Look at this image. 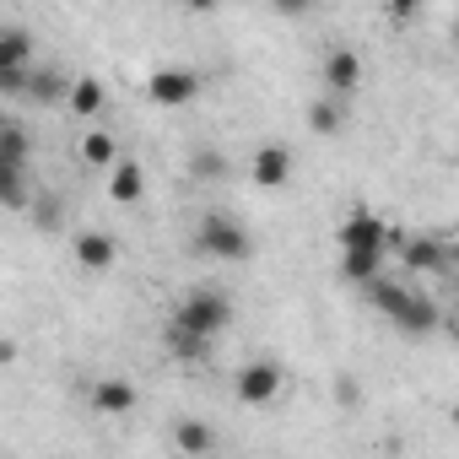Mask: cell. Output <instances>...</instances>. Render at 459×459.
I'll return each mask as SVG.
<instances>
[{"instance_id":"cell-1","label":"cell","mask_w":459,"mask_h":459,"mask_svg":"<svg viewBox=\"0 0 459 459\" xmlns=\"http://www.w3.org/2000/svg\"><path fill=\"white\" fill-rule=\"evenodd\" d=\"M362 292H368V303H373L400 335H432V330H437V303H432L427 292L400 287V281H389V276H378V281L362 287Z\"/></svg>"},{"instance_id":"cell-2","label":"cell","mask_w":459,"mask_h":459,"mask_svg":"<svg viewBox=\"0 0 459 459\" xmlns=\"http://www.w3.org/2000/svg\"><path fill=\"white\" fill-rule=\"evenodd\" d=\"M195 249L205 260H227V265H244L255 255V233L238 221V216H227V211H205L200 227H195Z\"/></svg>"},{"instance_id":"cell-3","label":"cell","mask_w":459,"mask_h":459,"mask_svg":"<svg viewBox=\"0 0 459 459\" xmlns=\"http://www.w3.org/2000/svg\"><path fill=\"white\" fill-rule=\"evenodd\" d=\"M173 325L195 330L200 341H216V335H227V325H233V303H227V292L195 287V292H184V303L173 308Z\"/></svg>"},{"instance_id":"cell-4","label":"cell","mask_w":459,"mask_h":459,"mask_svg":"<svg viewBox=\"0 0 459 459\" xmlns=\"http://www.w3.org/2000/svg\"><path fill=\"white\" fill-rule=\"evenodd\" d=\"M335 244H341V255H346V249H362V255H384V260H389V249H400L394 227H389L378 211H351V216L335 227Z\"/></svg>"},{"instance_id":"cell-5","label":"cell","mask_w":459,"mask_h":459,"mask_svg":"<svg viewBox=\"0 0 459 459\" xmlns=\"http://www.w3.org/2000/svg\"><path fill=\"white\" fill-rule=\"evenodd\" d=\"M28 55H33V33L6 22V28H0V87H6V92H28V82H33Z\"/></svg>"},{"instance_id":"cell-6","label":"cell","mask_w":459,"mask_h":459,"mask_svg":"<svg viewBox=\"0 0 459 459\" xmlns=\"http://www.w3.org/2000/svg\"><path fill=\"white\" fill-rule=\"evenodd\" d=\"M319 82H325V98L346 103L357 87H362V55L351 44H330L325 49V65H319Z\"/></svg>"},{"instance_id":"cell-7","label":"cell","mask_w":459,"mask_h":459,"mask_svg":"<svg viewBox=\"0 0 459 459\" xmlns=\"http://www.w3.org/2000/svg\"><path fill=\"white\" fill-rule=\"evenodd\" d=\"M233 394H238L244 405H271V400L281 394V368H276L271 357H249V362L233 373Z\"/></svg>"},{"instance_id":"cell-8","label":"cell","mask_w":459,"mask_h":459,"mask_svg":"<svg viewBox=\"0 0 459 459\" xmlns=\"http://www.w3.org/2000/svg\"><path fill=\"white\" fill-rule=\"evenodd\" d=\"M195 92H200V76H195V71H184V65H162V71H152V76H146V98H152V103H162V108H184Z\"/></svg>"},{"instance_id":"cell-9","label":"cell","mask_w":459,"mask_h":459,"mask_svg":"<svg viewBox=\"0 0 459 459\" xmlns=\"http://www.w3.org/2000/svg\"><path fill=\"white\" fill-rule=\"evenodd\" d=\"M173 454H184V459H211V454H216V427L200 421V416H178V421H173Z\"/></svg>"},{"instance_id":"cell-10","label":"cell","mask_w":459,"mask_h":459,"mask_svg":"<svg viewBox=\"0 0 459 459\" xmlns=\"http://www.w3.org/2000/svg\"><path fill=\"white\" fill-rule=\"evenodd\" d=\"M28 152H33L28 125H22V119H6V125H0V178L28 173Z\"/></svg>"},{"instance_id":"cell-11","label":"cell","mask_w":459,"mask_h":459,"mask_svg":"<svg viewBox=\"0 0 459 459\" xmlns=\"http://www.w3.org/2000/svg\"><path fill=\"white\" fill-rule=\"evenodd\" d=\"M287 178H292V146L265 141V146L255 152V184H260V189H281Z\"/></svg>"},{"instance_id":"cell-12","label":"cell","mask_w":459,"mask_h":459,"mask_svg":"<svg viewBox=\"0 0 459 459\" xmlns=\"http://www.w3.org/2000/svg\"><path fill=\"white\" fill-rule=\"evenodd\" d=\"M87 400H92L98 416H130L135 411V384L130 378H98L87 389Z\"/></svg>"},{"instance_id":"cell-13","label":"cell","mask_w":459,"mask_h":459,"mask_svg":"<svg viewBox=\"0 0 459 459\" xmlns=\"http://www.w3.org/2000/svg\"><path fill=\"white\" fill-rule=\"evenodd\" d=\"M76 260H82V271H108L119 260V244L108 233H98V227H87V233L76 238Z\"/></svg>"},{"instance_id":"cell-14","label":"cell","mask_w":459,"mask_h":459,"mask_svg":"<svg viewBox=\"0 0 459 459\" xmlns=\"http://www.w3.org/2000/svg\"><path fill=\"white\" fill-rule=\"evenodd\" d=\"M400 260H405V271H416V276L443 271V244H437V238H400Z\"/></svg>"},{"instance_id":"cell-15","label":"cell","mask_w":459,"mask_h":459,"mask_svg":"<svg viewBox=\"0 0 459 459\" xmlns=\"http://www.w3.org/2000/svg\"><path fill=\"white\" fill-rule=\"evenodd\" d=\"M108 195H114V205H135V200L146 195V173H141V162H119V168L108 173Z\"/></svg>"},{"instance_id":"cell-16","label":"cell","mask_w":459,"mask_h":459,"mask_svg":"<svg viewBox=\"0 0 459 459\" xmlns=\"http://www.w3.org/2000/svg\"><path fill=\"white\" fill-rule=\"evenodd\" d=\"M378 276H384V255H362V249H346V255H341V281L373 287Z\"/></svg>"},{"instance_id":"cell-17","label":"cell","mask_w":459,"mask_h":459,"mask_svg":"<svg viewBox=\"0 0 459 459\" xmlns=\"http://www.w3.org/2000/svg\"><path fill=\"white\" fill-rule=\"evenodd\" d=\"M162 341H168V351H173L178 362H205V357H211V341H200L195 330H184V325H173V319H168Z\"/></svg>"},{"instance_id":"cell-18","label":"cell","mask_w":459,"mask_h":459,"mask_svg":"<svg viewBox=\"0 0 459 459\" xmlns=\"http://www.w3.org/2000/svg\"><path fill=\"white\" fill-rule=\"evenodd\" d=\"M103 103H108V92H103V82H98V76H82V82L71 87V114L98 119V114H103Z\"/></svg>"},{"instance_id":"cell-19","label":"cell","mask_w":459,"mask_h":459,"mask_svg":"<svg viewBox=\"0 0 459 459\" xmlns=\"http://www.w3.org/2000/svg\"><path fill=\"white\" fill-rule=\"evenodd\" d=\"M82 162L87 168H119V146H114V135L108 130H87V141H82Z\"/></svg>"},{"instance_id":"cell-20","label":"cell","mask_w":459,"mask_h":459,"mask_svg":"<svg viewBox=\"0 0 459 459\" xmlns=\"http://www.w3.org/2000/svg\"><path fill=\"white\" fill-rule=\"evenodd\" d=\"M71 87H76V82H65V76H60L55 65H44V71H33V82H28V92H33L39 103H60V98L71 103Z\"/></svg>"},{"instance_id":"cell-21","label":"cell","mask_w":459,"mask_h":459,"mask_svg":"<svg viewBox=\"0 0 459 459\" xmlns=\"http://www.w3.org/2000/svg\"><path fill=\"white\" fill-rule=\"evenodd\" d=\"M308 130H314V135H341V130H346V103L319 98V103L308 108Z\"/></svg>"},{"instance_id":"cell-22","label":"cell","mask_w":459,"mask_h":459,"mask_svg":"<svg viewBox=\"0 0 459 459\" xmlns=\"http://www.w3.org/2000/svg\"><path fill=\"white\" fill-rule=\"evenodd\" d=\"M189 173H195V178H227V157L211 152V146H200V152L189 157Z\"/></svg>"},{"instance_id":"cell-23","label":"cell","mask_w":459,"mask_h":459,"mask_svg":"<svg viewBox=\"0 0 459 459\" xmlns=\"http://www.w3.org/2000/svg\"><path fill=\"white\" fill-rule=\"evenodd\" d=\"M39 227H60V200H55V195L39 200Z\"/></svg>"},{"instance_id":"cell-24","label":"cell","mask_w":459,"mask_h":459,"mask_svg":"<svg viewBox=\"0 0 459 459\" xmlns=\"http://www.w3.org/2000/svg\"><path fill=\"white\" fill-rule=\"evenodd\" d=\"M448 416H454V427H459V400H454V411H448Z\"/></svg>"},{"instance_id":"cell-25","label":"cell","mask_w":459,"mask_h":459,"mask_svg":"<svg viewBox=\"0 0 459 459\" xmlns=\"http://www.w3.org/2000/svg\"><path fill=\"white\" fill-rule=\"evenodd\" d=\"M454 44H459V17H454Z\"/></svg>"}]
</instances>
